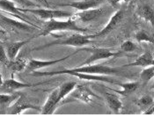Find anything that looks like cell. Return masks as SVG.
<instances>
[{
    "label": "cell",
    "instance_id": "cell-1",
    "mask_svg": "<svg viewBox=\"0 0 154 132\" xmlns=\"http://www.w3.org/2000/svg\"><path fill=\"white\" fill-rule=\"evenodd\" d=\"M62 31H73V32L84 33L86 32L87 29L79 27L76 24V21L71 18L67 19L66 20H57V19L49 20L45 23L41 33L36 37L46 36L48 35H52L54 32H62Z\"/></svg>",
    "mask_w": 154,
    "mask_h": 132
},
{
    "label": "cell",
    "instance_id": "cell-2",
    "mask_svg": "<svg viewBox=\"0 0 154 132\" xmlns=\"http://www.w3.org/2000/svg\"><path fill=\"white\" fill-rule=\"evenodd\" d=\"M61 74H69L71 76L77 77L79 79H84L87 81H98V82H105L110 84H116V81L113 78H110L106 75H95V74H88V73H82V72H71L70 70H63L58 72H34L33 75L35 77H43V76H55V75H61Z\"/></svg>",
    "mask_w": 154,
    "mask_h": 132
},
{
    "label": "cell",
    "instance_id": "cell-3",
    "mask_svg": "<svg viewBox=\"0 0 154 132\" xmlns=\"http://www.w3.org/2000/svg\"><path fill=\"white\" fill-rule=\"evenodd\" d=\"M90 42H91L90 35L76 34V35H72L70 37L57 40L48 44H45L43 46H40L38 48H35V50H42V49L52 47V46H71V47H76V48H81V47H85V45H88Z\"/></svg>",
    "mask_w": 154,
    "mask_h": 132
},
{
    "label": "cell",
    "instance_id": "cell-4",
    "mask_svg": "<svg viewBox=\"0 0 154 132\" xmlns=\"http://www.w3.org/2000/svg\"><path fill=\"white\" fill-rule=\"evenodd\" d=\"M71 72H82L88 74H95V75H117L122 73L121 68L110 67L104 64H88V65H81L79 67H76L73 69H69Z\"/></svg>",
    "mask_w": 154,
    "mask_h": 132
},
{
    "label": "cell",
    "instance_id": "cell-5",
    "mask_svg": "<svg viewBox=\"0 0 154 132\" xmlns=\"http://www.w3.org/2000/svg\"><path fill=\"white\" fill-rule=\"evenodd\" d=\"M20 11L25 13H33L36 16L40 17L43 20H56V19H69L72 17V13L64 10H51V9H30V8H20L19 7Z\"/></svg>",
    "mask_w": 154,
    "mask_h": 132
},
{
    "label": "cell",
    "instance_id": "cell-6",
    "mask_svg": "<svg viewBox=\"0 0 154 132\" xmlns=\"http://www.w3.org/2000/svg\"><path fill=\"white\" fill-rule=\"evenodd\" d=\"M0 21H1V27L5 29V30L32 32L35 28H38V26L33 25L32 23H26V22H24V21H19L17 20L6 17L4 14H1Z\"/></svg>",
    "mask_w": 154,
    "mask_h": 132
},
{
    "label": "cell",
    "instance_id": "cell-7",
    "mask_svg": "<svg viewBox=\"0 0 154 132\" xmlns=\"http://www.w3.org/2000/svg\"><path fill=\"white\" fill-rule=\"evenodd\" d=\"M83 50H87L91 52V56L84 61L82 65H88V64H93L94 63L97 61L103 60V59H107L109 57H117L120 56L122 53L121 52H113L107 48H83Z\"/></svg>",
    "mask_w": 154,
    "mask_h": 132
},
{
    "label": "cell",
    "instance_id": "cell-8",
    "mask_svg": "<svg viewBox=\"0 0 154 132\" xmlns=\"http://www.w3.org/2000/svg\"><path fill=\"white\" fill-rule=\"evenodd\" d=\"M26 109H35L41 111L42 108L35 104H33L31 100L26 96L25 94H20L19 99L12 104L10 108L7 109L6 114L10 115H19L21 114Z\"/></svg>",
    "mask_w": 154,
    "mask_h": 132
},
{
    "label": "cell",
    "instance_id": "cell-9",
    "mask_svg": "<svg viewBox=\"0 0 154 132\" xmlns=\"http://www.w3.org/2000/svg\"><path fill=\"white\" fill-rule=\"evenodd\" d=\"M70 97L73 100L82 101L84 103H90L94 97H97L90 89L88 84H77L74 90L70 94Z\"/></svg>",
    "mask_w": 154,
    "mask_h": 132
},
{
    "label": "cell",
    "instance_id": "cell-10",
    "mask_svg": "<svg viewBox=\"0 0 154 132\" xmlns=\"http://www.w3.org/2000/svg\"><path fill=\"white\" fill-rule=\"evenodd\" d=\"M83 50V48H79V50L71 53L70 55L63 57V58H60V59H56V60H48V61H41V60H36V59H30L28 61V64L26 66V71L27 72H35L37 70H40V69H42V68H45V67H48V66H51L53 64H56L57 63L60 62H63V61L68 59L69 57H71L72 56L76 55L77 53H79V51Z\"/></svg>",
    "mask_w": 154,
    "mask_h": 132
},
{
    "label": "cell",
    "instance_id": "cell-11",
    "mask_svg": "<svg viewBox=\"0 0 154 132\" xmlns=\"http://www.w3.org/2000/svg\"><path fill=\"white\" fill-rule=\"evenodd\" d=\"M123 15H124V12L122 9H120L116 12H115V14L111 17L110 20L108 21V23L107 26L101 29L100 32H98L97 34L94 35H90L91 39H94V38H100V37H105L107 36L108 34H110L116 26H118V25L122 22V18H123Z\"/></svg>",
    "mask_w": 154,
    "mask_h": 132
},
{
    "label": "cell",
    "instance_id": "cell-12",
    "mask_svg": "<svg viewBox=\"0 0 154 132\" xmlns=\"http://www.w3.org/2000/svg\"><path fill=\"white\" fill-rule=\"evenodd\" d=\"M38 85V84H28V83H22L20 81L15 80L14 78H9L3 80L1 79V94H15L16 91L21 90L24 88H29L32 86Z\"/></svg>",
    "mask_w": 154,
    "mask_h": 132
},
{
    "label": "cell",
    "instance_id": "cell-13",
    "mask_svg": "<svg viewBox=\"0 0 154 132\" xmlns=\"http://www.w3.org/2000/svg\"><path fill=\"white\" fill-rule=\"evenodd\" d=\"M103 2L104 0H80V1H73L66 4H57V5L60 7H71L81 12V11H86V10L97 8Z\"/></svg>",
    "mask_w": 154,
    "mask_h": 132
},
{
    "label": "cell",
    "instance_id": "cell-14",
    "mask_svg": "<svg viewBox=\"0 0 154 132\" xmlns=\"http://www.w3.org/2000/svg\"><path fill=\"white\" fill-rule=\"evenodd\" d=\"M60 103L58 100V88L51 92V94L48 95L47 100L42 107L41 112L42 115H52L54 114L57 106Z\"/></svg>",
    "mask_w": 154,
    "mask_h": 132
},
{
    "label": "cell",
    "instance_id": "cell-15",
    "mask_svg": "<svg viewBox=\"0 0 154 132\" xmlns=\"http://www.w3.org/2000/svg\"><path fill=\"white\" fill-rule=\"evenodd\" d=\"M103 13H104V9L94 8V9H90V10L78 12V13H76L75 18L83 22H90V21H94L95 20L99 19L100 17H101L103 15Z\"/></svg>",
    "mask_w": 154,
    "mask_h": 132
},
{
    "label": "cell",
    "instance_id": "cell-16",
    "mask_svg": "<svg viewBox=\"0 0 154 132\" xmlns=\"http://www.w3.org/2000/svg\"><path fill=\"white\" fill-rule=\"evenodd\" d=\"M0 7H1L2 11L11 13L12 15H14L16 18H18L19 20H20L21 21L26 22V23H31V22H29L24 19L22 17V15L24 14L23 12H20L19 7H16L14 2H12L11 0H1L0 1Z\"/></svg>",
    "mask_w": 154,
    "mask_h": 132
},
{
    "label": "cell",
    "instance_id": "cell-17",
    "mask_svg": "<svg viewBox=\"0 0 154 132\" xmlns=\"http://www.w3.org/2000/svg\"><path fill=\"white\" fill-rule=\"evenodd\" d=\"M35 38V36L31 37V38H28L27 40H25V41H16L14 43H12L10 44L8 47H7V49H6V53H7V56H8V58L10 62L15 60L16 57H17V55L18 53L20 52V48H22L23 46H25L26 43H28L32 39Z\"/></svg>",
    "mask_w": 154,
    "mask_h": 132
},
{
    "label": "cell",
    "instance_id": "cell-18",
    "mask_svg": "<svg viewBox=\"0 0 154 132\" xmlns=\"http://www.w3.org/2000/svg\"><path fill=\"white\" fill-rule=\"evenodd\" d=\"M21 94H1L0 104L2 114L6 113L7 109L19 99Z\"/></svg>",
    "mask_w": 154,
    "mask_h": 132
},
{
    "label": "cell",
    "instance_id": "cell-19",
    "mask_svg": "<svg viewBox=\"0 0 154 132\" xmlns=\"http://www.w3.org/2000/svg\"><path fill=\"white\" fill-rule=\"evenodd\" d=\"M153 56L152 54V52L147 51L144 52L143 55H141L137 60L133 63H131L130 64H125L123 67H136V66H140V67H148L151 66L153 61Z\"/></svg>",
    "mask_w": 154,
    "mask_h": 132
},
{
    "label": "cell",
    "instance_id": "cell-20",
    "mask_svg": "<svg viewBox=\"0 0 154 132\" xmlns=\"http://www.w3.org/2000/svg\"><path fill=\"white\" fill-rule=\"evenodd\" d=\"M105 100L107 102L108 108H110L115 114H118L121 108H122V103L119 100V98L114 94L106 93L105 94Z\"/></svg>",
    "mask_w": 154,
    "mask_h": 132
},
{
    "label": "cell",
    "instance_id": "cell-21",
    "mask_svg": "<svg viewBox=\"0 0 154 132\" xmlns=\"http://www.w3.org/2000/svg\"><path fill=\"white\" fill-rule=\"evenodd\" d=\"M138 15L144 20L150 22L154 26V11L153 9L148 5H141L138 9Z\"/></svg>",
    "mask_w": 154,
    "mask_h": 132
},
{
    "label": "cell",
    "instance_id": "cell-22",
    "mask_svg": "<svg viewBox=\"0 0 154 132\" xmlns=\"http://www.w3.org/2000/svg\"><path fill=\"white\" fill-rule=\"evenodd\" d=\"M76 86H77V83L74 81L65 82L63 84H61L58 87V100H59V101H62L68 94H70Z\"/></svg>",
    "mask_w": 154,
    "mask_h": 132
},
{
    "label": "cell",
    "instance_id": "cell-23",
    "mask_svg": "<svg viewBox=\"0 0 154 132\" xmlns=\"http://www.w3.org/2000/svg\"><path fill=\"white\" fill-rule=\"evenodd\" d=\"M27 64H28L27 59L21 57L10 62V63L8 64V68L13 72H20L26 70Z\"/></svg>",
    "mask_w": 154,
    "mask_h": 132
},
{
    "label": "cell",
    "instance_id": "cell-24",
    "mask_svg": "<svg viewBox=\"0 0 154 132\" xmlns=\"http://www.w3.org/2000/svg\"><path fill=\"white\" fill-rule=\"evenodd\" d=\"M119 85L122 87V90L121 91H116V92H117L119 94H121L122 96H128L137 89L138 83L137 82H130V83L120 84Z\"/></svg>",
    "mask_w": 154,
    "mask_h": 132
},
{
    "label": "cell",
    "instance_id": "cell-25",
    "mask_svg": "<svg viewBox=\"0 0 154 132\" xmlns=\"http://www.w3.org/2000/svg\"><path fill=\"white\" fill-rule=\"evenodd\" d=\"M154 78V66L151 65L145 67L140 73V78L143 83H148Z\"/></svg>",
    "mask_w": 154,
    "mask_h": 132
},
{
    "label": "cell",
    "instance_id": "cell-26",
    "mask_svg": "<svg viewBox=\"0 0 154 132\" xmlns=\"http://www.w3.org/2000/svg\"><path fill=\"white\" fill-rule=\"evenodd\" d=\"M136 39L138 42L146 41V42H151L154 43V38L149 32L145 30H140L136 34Z\"/></svg>",
    "mask_w": 154,
    "mask_h": 132
},
{
    "label": "cell",
    "instance_id": "cell-27",
    "mask_svg": "<svg viewBox=\"0 0 154 132\" xmlns=\"http://www.w3.org/2000/svg\"><path fill=\"white\" fill-rule=\"evenodd\" d=\"M153 101V99L150 95H143L138 99V100L137 101V106L142 107V108H148L152 105Z\"/></svg>",
    "mask_w": 154,
    "mask_h": 132
},
{
    "label": "cell",
    "instance_id": "cell-28",
    "mask_svg": "<svg viewBox=\"0 0 154 132\" xmlns=\"http://www.w3.org/2000/svg\"><path fill=\"white\" fill-rule=\"evenodd\" d=\"M121 49L123 51V52H132L136 49V45L134 42H132L131 41H125L122 46H121Z\"/></svg>",
    "mask_w": 154,
    "mask_h": 132
},
{
    "label": "cell",
    "instance_id": "cell-29",
    "mask_svg": "<svg viewBox=\"0 0 154 132\" xmlns=\"http://www.w3.org/2000/svg\"><path fill=\"white\" fill-rule=\"evenodd\" d=\"M11 1L20 5L22 6L21 8H28V7H35V6L38 7L39 6L35 2H32L31 0H11Z\"/></svg>",
    "mask_w": 154,
    "mask_h": 132
},
{
    "label": "cell",
    "instance_id": "cell-30",
    "mask_svg": "<svg viewBox=\"0 0 154 132\" xmlns=\"http://www.w3.org/2000/svg\"><path fill=\"white\" fill-rule=\"evenodd\" d=\"M0 60H1V63L2 64H9L10 63V60L8 58L7 53L5 51L4 47L1 45V57H0Z\"/></svg>",
    "mask_w": 154,
    "mask_h": 132
},
{
    "label": "cell",
    "instance_id": "cell-31",
    "mask_svg": "<svg viewBox=\"0 0 154 132\" xmlns=\"http://www.w3.org/2000/svg\"><path fill=\"white\" fill-rule=\"evenodd\" d=\"M154 113V101L153 103H152V105L150 107V108L146 111V113H144V114H147V115H151V114H153Z\"/></svg>",
    "mask_w": 154,
    "mask_h": 132
},
{
    "label": "cell",
    "instance_id": "cell-32",
    "mask_svg": "<svg viewBox=\"0 0 154 132\" xmlns=\"http://www.w3.org/2000/svg\"><path fill=\"white\" fill-rule=\"evenodd\" d=\"M36 2H40V3H42V4H44L45 5H47L48 6V3L47 2V0H35Z\"/></svg>",
    "mask_w": 154,
    "mask_h": 132
},
{
    "label": "cell",
    "instance_id": "cell-33",
    "mask_svg": "<svg viewBox=\"0 0 154 132\" xmlns=\"http://www.w3.org/2000/svg\"><path fill=\"white\" fill-rule=\"evenodd\" d=\"M152 90H154V83H153V84H152Z\"/></svg>",
    "mask_w": 154,
    "mask_h": 132
},
{
    "label": "cell",
    "instance_id": "cell-34",
    "mask_svg": "<svg viewBox=\"0 0 154 132\" xmlns=\"http://www.w3.org/2000/svg\"><path fill=\"white\" fill-rule=\"evenodd\" d=\"M152 65H153L154 66V59H153V61H152Z\"/></svg>",
    "mask_w": 154,
    "mask_h": 132
}]
</instances>
